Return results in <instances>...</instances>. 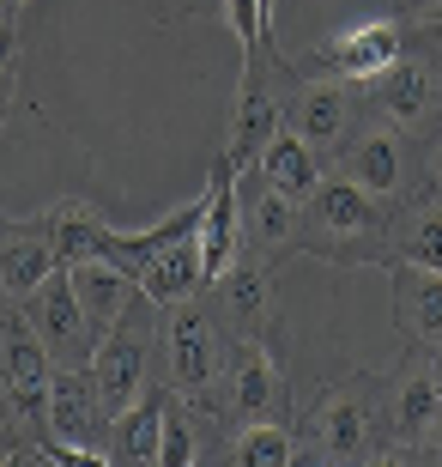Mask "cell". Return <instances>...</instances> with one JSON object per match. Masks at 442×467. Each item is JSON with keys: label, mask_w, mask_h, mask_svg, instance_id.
<instances>
[{"label": "cell", "mask_w": 442, "mask_h": 467, "mask_svg": "<svg viewBox=\"0 0 442 467\" xmlns=\"http://www.w3.org/2000/svg\"><path fill=\"white\" fill-rule=\"evenodd\" d=\"M394 267V316L412 340L442 347V274L437 267H406V261H388Z\"/></svg>", "instance_id": "9a60e30c"}, {"label": "cell", "mask_w": 442, "mask_h": 467, "mask_svg": "<svg viewBox=\"0 0 442 467\" xmlns=\"http://www.w3.org/2000/svg\"><path fill=\"white\" fill-rule=\"evenodd\" d=\"M206 285V261H200V237L170 243L164 255H152L139 267V292L152 304H188V297Z\"/></svg>", "instance_id": "ffe728a7"}, {"label": "cell", "mask_w": 442, "mask_h": 467, "mask_svg": "<svg viewBox=\"0 0 442 467\" xmlns=\"http://www.w3.org/2000/svg\"><path fill=\"white\" fill-rule=\"evenodd\" d=\"M242 255V189H237V164L212 158L206 171V219H200V261H206V285Z\"/></svg>", "instance_id": "8992f818"}, {"label": "cell", "mask_w": 442, "mask_h": 467, "mask_svg": "<svg viewBox=\"0 0 442 467\" xmlns=\"http://www.w3.org/2000/svg\"><path fill=\"white\" fill-rule=\"evenodd\" d=\"M272 134H279V98H272L267 79L242 61V86H237V109H231L224 158H231L237 171H249V164H261V152L272 146Z\"/></svg>", "instance_id": "9c48e42d"}, {"label": "cell", "mask_w": 442, "mask_h": 467, "mask_svg": "<svg viewBox=\"0 0 442 467\" xmlns=\"http://www.w3.org/2000/svg\"><path fill=\"white\" fill-rule=\"evenodd\" d=\"M231 462H242V467H291L297 462V443H291L285 425L249 419V425L237 431V443H231Z\"/></svg>", "instance_id": "d4e9b609"}, {"label": "cell", "mask_w": 442, "mask_h": 467, "mask_svg": "<svg viewBox=\"0 0 442 467\" xmlns=\"http://www.w3.org/2000/svg\"><path fill=\"white\" fill-rule=\"evenodd\" d=\"M6 462H18V443H13V437H0V467H6Z\"/></svg>", "instance_id": "4dcf8cb0"}, {"label": "cell", "mask_w": 442, "mask_h": 467, "mask_svg": "<svg viewBox=\"0 0 442 467\" xmlns=\"http://www.w3.org/2000/svg\"><path fill=\"white\" fill-rule=\"evenodd\" d=\"M55 267H61V255H55V243L36 231V219H31V225H6V231H0V292H6V297L25 304Z\"/></svg>", "instance_id": "5bb4252c"}, {"label": "cell", "mask_w": 442, "mask_h": 467, "mask_svg": "<svg viewBox=\"0 0 442 467\" xmlns=\"http://www.w3.org/2000/svg\"><path fill=\"white\" fill-rule=\"evenodd\" d=\"M86 370H91V382H98V395H103V407H109V419L128 413V407L146 395V340H139V328H134V310L98 334V347H91V364H86Z\"/></svg>", "instance_id": "5b68a950"}, {"label": "cell", "mask_w": 442, "mask_h": 467, "mask_svg": "<svg viewBox=\"0 0 442 467\" xmlns=\"http://www.w3.org/2000/svg\"><path fill=\"white\" fill-rule=\"evenodd\" d=\"M309 225L327 231V237H375L382 231V207H375L370 189H357L352 176H322L315 189H309Z\"/></svg>", "instance_id": "30bf717a"}, {"label": "cell", "mask_w": 442, "mask_h": 467, "mask_svg": "<svg viewBox=\"0 0 442 467\" xmlns=\"http://www.w3.org/2000/svg\"><path fill=\"white\" fill-rule=\"evenodd\" d=\"M25 322L36 328V340L49 347L55 364H91V347H98V328H91L86 304L73 292V267L61 261L31 297H25Z\"/></svg>", "instance_id": "7a4b0ae2"}, {"label": "cell", "mask_w": 442, "mask_h": 467, "mask_svg": "<svg viewBox=\"0 0 442 467\" xmlns=\"http://www.w3.org/2000/svg\"><path fill=\"white\" fill-rule=\"evenodd\" d=\"M164 413H170V395H164V389H146L128 413H116V431H109V462L152 467L158 462V443H164Z\"/></svg>", "instance_id": "ac0fdd59"}, {"label": "cell", "mask_w": 442, "mask_h": 467, "mask_svg": "<svg viewBox=\"0 0 442 467\" xmlns=\"http://www.w3.org/2000/svg\"><path fill=\"white\" fill-rule=\"evenodd\" d=\"M345 176L370 194H394L400 176H406V146H400V128L394 121H375L345 146Z\"/></svg>", "instance_id": "2e32d148"}, {"label": "cell", "mask_w": 442, "mask_h": 467, "mask_svg": "<svg viewBox=\"0 0 442 467\" xmlns=\"http://www.w3.org/2000/svg\"><path fill=\"white\" fill-rule=\"evenodd\" d=\"M309 437L322 443L327 462H364L375 443V407L370 395H357V389H327L315 419H309Z\"/></svg>", "instance_id": "ba28073f"}, {"label": "cell", "mask_w": 442, "mask_h": 467, "mask_svg": "<svg viewBox=\"0 0 442 467\" xmlns=\"http://www.w3.org/2000/svg\"><path fill=\"white\" fill-rule=\"evenodd\" d=\"M6 6H25V0H6Z\"/></svg>", "instance_id": "8d00e7d4"}, {"label": "cell", "mask_w": 442, "mask_h": 467, "mask_svg": "<svg viewBox=\"0 0 442 467\" xmlns=\"http://www.w3.org/2000/svg\"><path fill=\"white\" fill-rule=\"evenodd\" d=\"M219 370H224L219 322L206 310L176 304V316H170V377H176V389H212Z\"/></svg>", "instance_id": "8fae6325"}, {"label": "cell", "mask_w": 442, "mask_h": 467, "mask_svg": "<svg viewBox=\"0 0 442 467\" xmlns=\"http://www.w3.org/2000/svg\"><path fill=\"white\" fill-rule=\"evenodd\" d=\"M49 377H55V358L49 347L36 340V328L25 316H6L0 322V382H6V400H13V413L25 425L43 431V419H49Z\"/></svg>", "instance_id": "277c9868"}, {"label": "cell", "mask_w": 442, "mask_h": 467, "mask_svg": "<svg viewBox=\"0 0 442 467\" xmlns=\"http://www.w3.org/2000/svg\"><path fill=\"white\" fill-rule=\"evenodd\" d=\"M437 419H442V389H437V377H430V364H425V370H412V377L394 389V431L425 437V431H437Z\"/></svg>", "instance_id": "603a6c76"}, {"label": "cell", "mask_w": 442, "mask_h": 467, "mask_svg": "<svg viewBox=\"0 0 442 467\" xmlns=\"http://www.w3.org/2000/svg\"><path fill=\"white\" fill-rule=\"evenodd\" d=\"M182 6H188V0H164V13H182Z\"/></svg>", "instance_id": "836d02e7"}, {"label": "cell", "mask_w": 442, "mask_h": 467, "mask_svg": "<svg viewBox=\"0 0 442 467\" xmlns=\"http://www.w3.org/2000/svg\"><path fill=\"white\" fill-rule=\"evenodd\" d=\"M158 462H164V467H188V462H194V431L182 425V413H176V407L164 413V443H158Z\"/></svg>", "instance_id": "4316f807"}, {"label": "cell", "mask_w": 442, "mask_h": 467, "mask_svg": "<svg viewBox=\"0 0 442 467\" xmlns=\"http://www.w3.org/2000/svg\"><path fill=\"white\" fill-rule=\"evenodd\" d=\"M406 55V31L400 25H388V18H364V25H352V31H334L327 43H315V49L297 61L303 73H315V79H345V86H370L382 67H394Z\"/></svg>", "instance_id": "6da1fadb"}, {"label": "cell", "mask_w": 442, "mask_h": 467, "mask_svg": "<svg viewBox=\"0 0 442 467\" xmlns=\"http://www.w3.org/2000/svg\"><path fill=\"white\" fill-rule=\"evenodd\" d=\"M272 13H279V0H261V18H267V36H272Z\"/></svg>", "instance_id": "1f68e13d"}, {"label": "cell", "mask_w": 442, "mask_h": 467, "mask_svg": "<svg viewBox=\"0 0 442 467\" xmlns=\"http://www.w3.org/2000/svg\"><path fill=\"white\" fill-rule=\"evenodd\" d=\"M219 297H224V316L231 322H242V334H255L261 322H267V310H272V279H267V261H231L219 279Z\"/></svg>", "instance_id": "7402d4cb"}, {"label": "cell", "mask_w": 442, "mask_h": 467, "mask_svg": "<svg viewBox=\"0 0 442 467\" xmlns=\"http://www.w3.org/2000/svg\"><path fill=\"white\" fill-rule=\"evenodd\" d=\"M437 462H442V419H437Z\"/></svg>", "instance_id": "e575fe53"}, {"label": "cell", "mask_w": 442, "mask_h": 467, "mask_svg": "<svg viewBox=\"0 0 442 467\" xmlns=\"http://www.w3.org/2000/svg\"><path fill=\"white\" fill-rule=\"evenodd\" d=\"M242 189V237H249V249H261V255H279V249H291V243H303V225H297V201L291 194H279L272 182H237Z\"/></svg>", "instance_id": "4fadbf2b"}, {"label": "cell", "mask_w": 442, "mask_h": 467, "mask_svg": "<svg viewBox=\"0 0 442 467\" xmlns=\"http://www.w3.org/2000/svg\"><path fill=\"white\" fill-rule=\"evenodd\" d=\"M224 18H231V31H237L242 55H267L272 49L267 18H261V0H224Z\"/></svg>", "instance_id": "484cf974"}, {"label": "cell", "mask_w": 442, "mask_h": 467, "mask_svg": "<svg viewBox=\"0 0 442 467\" xmlns=\"http://www.w3.org/2000/svg\"><path fill=\"white\" fill-rule=\"evenodd\" d=\"M370 104L382 121H394V128H418V121H430V109L442 104V79L430 61H418V55H400L394 67H382L370 79Z\"/></svg>", "instance_id": "52a82bcc"}, {"label": "cell", "mask_w": 442, "mask_h": 467, "mask_svg": "<svg viewBox=\"0 0 442 467\" xmlns=\"http://www.w3.org/2000/svg\"><path fill=\"white\" fill-rule=\"evenodd\" d=\"M442 0H406V18H437Z\"/></svg>", "instance_id": "f1b7e54d"}, {"label": "cell", "mask_w": 442, "mask_h": 467, "mask_svg": "<svg viewBox=\"0 0 442 467\" xmlns=\"http://www.w3.org/2000/svg\"><path fill=\"white\" fill-rule=\"evenodd\" d=\"M430 377H437V389H442V347H437V358H430Z\"/></svg>", "instance_id": "d6a6232c"}, {"label": "cell", "mask_w": 442, "mask_h": 467, "mask_svg": "<svg viewBox=\"0 0 442 467\" xmlns=\"http://www.w3.org/2000/svg\"><path fill=\"white\" fill-rule=\"evenodd\" d=\"M437 49H442V25H437Z\"/></svg>", "instance_id": "d590c367"}, {"label": "cell", "mask_w": 442, "mask_h": 467, "mask_svg": "<svg viewBox=\"0 0 442 467\" xmlns=\"http://www.w3.org/2000/svg\"><path fill=\"white\" fill-rule=\"evenodd\" d=\"M103 425H116V419H109V407H103L91 370H86V364H55L43 437H55V443H73V450H91L98 462H109V450H103Z\"/></svg>", "instance_id": "3957f363"}, {"label": "cell", "mask_w": 442, "mask_h": 467, "mask_svg": "<svg viewBox=\"0 0 442 467\" xmlns=\"http://www.w3.org/2000/svg\"><path fill=\"white\" fill-rule=\"evenodd\" d=\"M352 116H357L352 86H345V79H315V86H303V91H297V104L285 109V128H291V134H303L309 146L322 152V146H340V140H345Z\"/></svg>", "instance_id": "7c38bea8"}, {"label": "cell", "mask_w": 442, "mask_h": 467, "mask_svg": "<svg viewBox=\"0 0 442 467\" xmlns=\"http://www.w3.org/2000/svg\"><path fill=\"white\" fill-rule=\"evenodd\" d=\"M394 261H406V267H437L442 274V201L437 207H418L406 225L394 231Z\"/></svg>", "instance_id": "cb8c5ba5"}, {"label": "cell", "mask_w": 442, "mask_h": 467, "mask_svg": "<svg viewBox=\"0 0 442 467\" xmlns=\"http://www.w3.org/2000/svg\"><path fill=\"white\" fill-rule=\"evenodd\" d=\"M13 55H18V31H13V18L0 25V73L13 67Z\"/></svg>", "instance_id": "83f0119b"}, {"label": "cell", "mask_w": 442, "mask_h": 467, "mask_svg": "<svg viewBox=\"0 0 442 467\" xmlns=\"http://www.w3.org/2000/svg\"><path fill=\"white\" fill-rule=\"evenodd\" d=\"M261 182H272L279 194H291V201H309V189L322 182V158H315V146H309L303 134H291V128H279L272 134V146L261 152Z\"/></svg>", "instance_id": "44dd1931"}, {"label": "cell", "mask_w": 442, "mask_h": 467, "mask_svg": "<svg viewBox=\"0 0 442 467\" xmlns=\"http://www.w3.org/2000/svg\"><path fill=\"white\" fill-rule=\"evenodd\" d=\"M73 292H79V304H86L91 328H109V322H121V316L134 310L139 297V279L128 274V267H116V261H73Z\"/></svg>", "instance_id": "e0dca14e"}, {"label": "cell", "mask_w": 442, "mask_h": 467, "mask_svg": "<svg viewBox=\"0 0 442 467\" xmlns=\"http://www.w3.org/2000/svg\"><path fill=\"white\" fill-rule=\"evenodd\" d=\"M430 189H437V201H442V146L430 152Z\"/></svg>", "instance_id": "f546056e"}, {"label": "cell", "mask_w": 442, "mask_h": 467, "mask_svg": "<svg viewBox=\"0 0 442 467\" xmlns=\"http://www.w3.org/2000/svg\"><path fill=\"white\" fill-rule=\"evenodd\" d=\"M231 407H237L242 419H267L272 407H279V370H272L267 347H261L255 334H242L237 347H231Z\"/></svg>", "instance_id": "d6986e66"}]
</instances>
